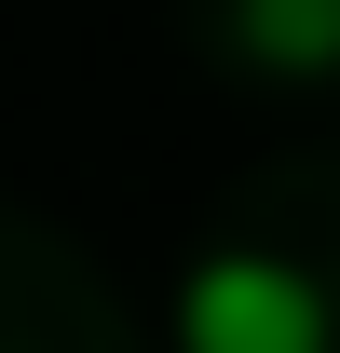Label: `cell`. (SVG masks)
I'll return each mask as SVG.
<instances>
[{
    "label": "cell",
    "instance_id": "cell-1",
    "mask_svg": "<svg viewBox=\"0 0 340 353\" xmlns=\"http://www.w3.org/2000/svg\"><path fill=\"white\" fill-rule=\"evenodd\" d=\"M177 353H340V299L272 245H205L177 272Z\"/></svg>",
    "mask_w": 340,
    "mask_h": 353
},
{
    "label": "cell",
    "instance_id": "cell-2",
    "mask_svg": "<svg viewBox=\"0 0 340 353\" xmlns=\"http://www.w3.org/2000/svg\"><path fill=\"white\" fill-rule=\"evenodd\" d=\"M232 41L272 82H327L340 68V0H232Z\"/></svg>",
    "mask_w": 340,
    "mask_h": 353
}]
</instances>
